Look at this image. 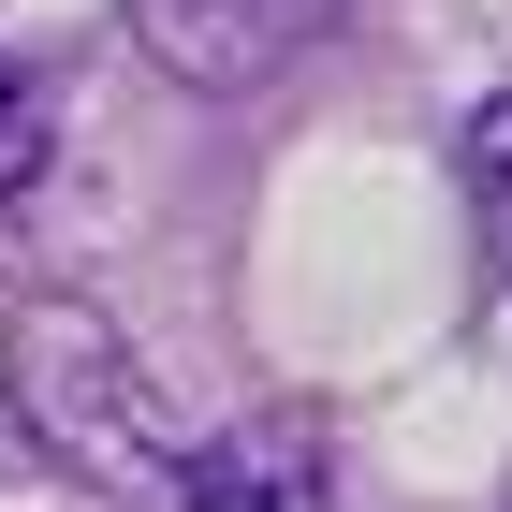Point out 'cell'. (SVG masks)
<instances>
[{
	"instance_id": "obj_3",
	"label": "cell",
	"mask_w": 512,
	"mask_h": 512,
	"mask_svg": "<svg viewBox=\"0 0 512 512\" xmlns=\"http://www.w3.org/2000/svg\"><path fill=\"white\" fill-rule=\"evenodd\" d=\"M161 498H176V512H337V483H322V425H293V410L220 425V439L176 454Z\"/></svg>"
},
{
	"instance_id": "obj_4",
	"label": "cell",
	"mask_w": 512,
	"mask_h": 512,
	"mask_svg": "<svg viewBox=\"0 0 512 512\" xmlns=\"http://www.w3.org/2000/svg\"><path fill=\"white\" fill-rule=\"evenodd\" d=\"M469 176H483V235H498V264H512V103L469 118Z\"/></svg>"
},
{
	"instance_id": "obj_5",
	"label": "cell",
	"mask_w": 512,
	"mask_h": 512,
	"mask_svg": "<svg viewBox=\"0 0 512 512\" xmlns=\"http://www.w3.org/2000/svg\"><path fill=\"white\" fill-rule=\"evenodd\" d=\"M30 176H44V88H30V74H0V205L30 191Z\"/></svg>"
},
{
	"instance_id": "obj_2",
	"label": "cell",
	"mask_w": 512,
	"mask_h": 512,
	"mask_svg": "<svg viewBox=\"0 0 512 512\" xmlns=\"http://www.w3.org/2000/svg\"><path fill=\"white\" fill-rule=\"evenodd\" d=\"M132 30L176 88H264L278 59H308L337 30V0H132Z\"/></svg>"
},
{
	"instance_id": "obj_1",
	"label": "cell",
	"mask_w": 512,
	"mask_h": 512,
	"mask_svg": "<svg viewBox=\"0 0 512 512\" xmlns=\"http://www.w3.org/2000/svg\"><path fill=\"white\" fill-rule=\"evenodd\" d=\"M0 381H15V425H30L59 469H88L103 498H132V483H176L161 395L132 381V337H118L103 308H74V293L15 308V337H0Z\"/></svg>"
}]
</instances>
